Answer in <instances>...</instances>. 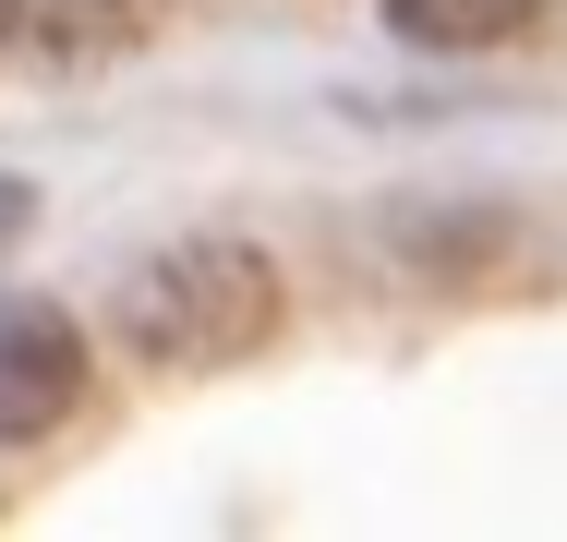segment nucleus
I'll return each mask as SVG.
<instances>
[{
    "label": "nucleus",
    "instance_id": "obj_1",
    "mask_svg": "<svg viewBox=\"0 0 567 542\" xmlns=\"http://www.w3.org/2000/svg\"><path fill=\"white\" fill-rule=\"evenodd\" d=\"M278 325H290V278H278V253L241 241V229H182V241H157V253L121 278V350L157 362V374L254 362Z\"/></svg>",
    "mask_w": 567,
    "mask_h": 542
},
{
    "label": "nucleus",
    "instance_id": "obj_2",
    "mask_svg": "<svg viewBox=\"0 0 567 542\" xmlns=\"http://www.w3.org/2000/svg\"><path fill=\"white\" fill-rule=\"evenodd\" d=\"M85 410V325L61 302H0V446H37Z\"/></svg>",
    "mask_w": 567,
    "mask_h": 542
},
{
    "label": "nucleus",
    "instance_id": "obj_3",
    "mask_svg": "<svg viewBox=\"0 0 567 542\" xmlns=\"http://www.w3.org/2000/svg\"><path fill=\"white\" fill-rule=\"evenodd\" d=\"M374 12H386L399 49H435V61H483V49L544 24V0H374Z\"/></svg>",
    "mask_w": 567,
    "mask_h": 542
},
{
    "label": "nucleus",
    "instance_id": "obj_4",
    "mask_svg": "<svg viewBox=\"0 0 567 542\" xmlns=\"http://www.w3.org/2000/svg\"><path fill=\"white\" fill-rule=\"evenodd\" d=\"M145 24H157V0H37V49L73 61V73L85 61H121Z\"/></svg>",
    "mask_w": 567,
    "mask_h": 542
},
{
    "label": "nucleus",
    "instance_id": "obj_5",
    "mask_svg": "<svg viewBox=\"0 0 567 542\" xmlns=\"http://www.w3.org/2000/svg\"><path fill=\"white\" fill-rule=\"evenodd\" d=\"M24 37H37V0H0V61H12Z\"/></svg>",
    "mask_w": 567,
    "mask_h": 542
}]
</instances>
